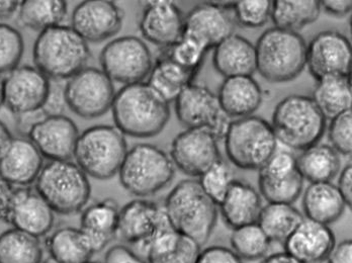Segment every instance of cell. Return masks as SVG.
Returning a JSON list of instances; mask_svg holds the SVG:
<instances>
[{"label":"cell","instance_id":"41","mask_svg":"<svg viewBox=\"0 0 352 263\" xmlns=\"http://www.w3.org/2000/svg\"><path fill=\"white\" fill-rule=\"evenodd\" d=\"M233 170L224 160L220 159L212 164L206 172L199 177V183L204 192L217 205L222 203L234 181Z\"/></svg>","mask_w":352,"mask_h":263},{"label":"cell","instance_id":"32","mask_svg":"<svg viewBox=\"0 0 352 263\" xmlns=\"http://www.w3.org/2000/svg\"><path fill=\"white\" fill-rule=\"evenodd\" d=\"M45 247L58 263H85L94 255L85 233L75 227H61L49 233Z\"/></svg>","mask_w":352,"mask_h":263},{"label":"cell","instance_id":"37","mask_svg":"<svg viewBox=\"0 0 352 263\" xmlns=\"http://www.w3.org/2000/svg\"><path fill=\"white\" fill-rule=\"evenodd\" d=\"M44 247L41 238L16 228L0 234V263H41Z\"/></svg>","mask_w":352,"mask_h":263},{"label":"cell","instance_id":"5","mask_svg":"<svg viewBox=\"0 0 352 263\" xmlns=\"http://www.w3.org/2000/svg\"><path fill=\"white\" fill-rule=\"evenodd\" d=\"M326 121L311 96L292 94L276 104L270 125L278 142L304 151L319 144L325 134Z\"/></svg>","mask_w":352,"mask_h":263},{"label":"cell","instance_id":"19","mask_svg":"<svg viewBox=\"0 0 352 263\" xmlns=\"http://www.w3.org/2000/svg\"><path fill=\"white\" fill-rule=\"evenodd\" d=\"M76 124L67 115H51L35 124L27 138L48 161L71 160L79 137Z\"/></svg>","mask_w":352,"mask_h":263},{"label":"cell","instance_id":"24","mask_svg":"<svg viewBox=\"0 0 352 263\" xmlns=\"http://www.w3.org/2000/svg\"><path fill=\"white\" fill-rule=\"evenodd\" d=\"M336 245L329 226L305 218L283 243L285 251L300 263H324Z\"/></svg>","mask_w":352,"mask_h":263},{"label":"cell","instance_id":"49","mask_svg":"<svg viewBox=\"0 0 352 263\" xmlns=\"http://www.w3.org/2000/svg\"><path fill=\"white\" fill-rule=\"evenodd\" d=\"M340 192L341 196L344 198L346 206L352 207V165L347 164L339 173L338 185H336Z\"/></svg>","mask_w":352,"mask_h":263},{"label":"cell","instance_id":"57","mask_svg":"<svg viewBox=\"0 0 352 263\" xmlns=\"http://www.w3.org/2000/svg\"><path fill=\"white\" fill-rule=\"evenodd\" d=\"M85 263H104L102 262H98V260H90L89 262H85Z\"/></svg>","mask_w":352,"mask_h":263},{"label":"cell","instance_id":"55","mask_svg":"<svg viewBox=\"0 0 352 263\" xmlns=\"http://www.w3.org/2000/svg\"><path fill=\"white\" fill-rule=\"evenodd\" d=\"M3 106V78L0 76V108Z\"/></svg>","mask_w":352,"mask_h":263},{"label":"cell","instance_id":"11","mask_svg":"<svg viewBox=\"0 0 352 263\" xmlns=\"http://www.w3.org/2000/svg\"><path fill=\"white\" fill-rule=\"evenodd\" d=\"M102 70L113 82L124 85L143 82L154 60L148 45L135 36H123L107 43L100 55Z\"/></svg>","mask_w":352,"mask_h":263},{"label":"cell","instance_id":"25","mask_svg":"<svg viewBox=\"0 0 352 263\" xmlns=\"http://www.w3.org/2000/svg\"><path fill=\"white\" fill-rule=\"evenodd\" d=\"M44 164V157L30 139L14 137L0 159V177L18 187H31Z\"/></svg>","mask_w":352,"mask_h":263},{"label":"cell","instance_id":"2","mask_svg":"<svg viewBox=\"0 0 352 263\" xmlns=\"http://www.w3.org/2000/svg\"><path fill=\"white\" fill-rule=\"evenodd\" d=\"M165 214L180 234L201 247L209 241L218 221V206L204 192L197 179L179 181L165 198Z\"/></svg>","mask_w":352,"mask_h":263},{"label":"cell","instance_id":"54","mask_svg":"<svg viewBox=\"0 0 352 263\" xmlns=\"http://www.w3.org/2000/svg\"><path fill=\"white\" fill-rule=\"evenodd\" d=\"M12 139H14V136H12V133L6 127V124L0 121V159L4 155L6 151L8 150Z\"/></svg>","mask_w":352,"mask_h":263},{"label":"cell","instance_id":"13","mask_svg":"<svg viewBox=\"0 0 352 263\" xmlns=\"http://www.w3.org/2000/svg\"><path fill=\"white\" fill-rule=\"evenodd\" d=\"M258 171L259 194L267 203L293 205L302 194L305 181L292 152L276 150Z\"/></svg>","mask_w":352,"mask_h":263},{"label":"cell","instance_id":"12","mask_svg":"<svg viewBox=\"0 0 352 263\" xmlns=\"http://www.w3.org/2000/svg\"><path fill=\"white\" fill-rule=\"evenodd\" d=\"M176 117L186 129H205L224 140L232 119L221 108L218 95L206 85L192 82L175 100Z\"/></svg>","mask_w":352,"mask_h":263},{"label":"cell","instance_id":"47","mask_svg":"<svg viewBox=\"0 0 352 263\" xmlns=\"http://www.w3.org/2000/svg\"><path fill=\"white\" fill-rule=\"evenodd\" d=\"M61 81L51 80L50 91L48 98L43 110L47 115H62L66 106L65 96H64V87L60 84Z\"/></svg>","mask_w":352,"mask_h":263},{"label":"cell","instance_id":"53","mask_svg":"<svg viewBox=\"0 0 352 263\" xmlns=\"http://www.w3.org/2000/svg\"><path fill=\"white\" fill-rule=\"evenodd\" d=\"M261 263H300L299 260H296L291 254L287 251L276 252V253L270 254L263 258Z\"/></svg>","mask_w":352,"mask_h":263},{"label":"cell","instance_id":"30","mask_svg":"<svg viewBox=\"0 0 352 263\" xmlns=\"http://www.w3.org/2000/svg\"><path fill=\"white\" fill-rule=\"evenodd\" d=\"M346 207L333 183H310L302 194V209L307 219L324 225L338 221Z\"/></svg>","mask_w":352,"mask_h":263},{"label":"cell","instance_id":"42","mask_svg":"<svg viewBox=\"0 0 352 263\" xmlns=\"http://www.w3.org/2000/svg\"><path fill=\"white\" fill-rule=\"evenodd\" d=\"M25 51V42L18 30L0 23V74L18 67Z\"/></svg>","mask_w":352,"mask_h":263},{"label":"cell","instance_id":"16","mask_svg":"<svg viewBox=\"0 0 352 263\" xmlns=\"http://www.w3.org/2000/svg\"><path fill=\"white\" fill-rule=\"evenodd\" d=\"M219 141L205 129H186L176 135L170 146L175 168L190 177H199L221 157Z\"/></svg>","mask_w":352,"mask_h":263},{"label":"cell","instance_id":"35","mask_svg":"<svg viewBox=\"0 0 352 263\" xmlns=\"http://www.w3.org/2000/svg\"><path fill=\"white\" fill-rule=\"evenodd\" d=\"M320 14L319 0H276L272 1L270 19L274 27L298 33L315 23Z\"/></svg>","mask_w":352,"mask_h":263},{"label":"cell","instance_id":"18","mask_svg":"<svg viewBox=\"0 0 352 263\" xmlns=\"http://www.w3.org/2000/svg\"><path fill=\"white\" fill-rule=\"evenodd\" d=\"M234 1L203 2L197 4L184 16V35L190 36L214 49L225 38L233 35L236 21L231 16Z\"/></svg>","mask_w":352,"mask_h":263},{"label":"cell","instance_id":"43","mask_svg":"<svg viewBox=\"0 0 352 263\" xmlns=\"http://www.w3.org/2000/svg\"><path fill=\"white\" fill-rule=\"evenodd\" d=\"M272 1L270 0H240L234 1V19L242 27L250 29L263 27L270 19Z\"/></svg>","mask_w":352,"mask_h":263},{"label":"cell","instance_id":"34","mask_svg":"<svg viewBox=\"0 0 352 263\" xmlns=\"http://www.w3.org/2000/svg\"><path fill=\"white\" fill-rule=\"evenodd\" d=\"M316 82L312 98L326 119L351 110V76H326Z\"/></svg>","mask_w":352,"mask_h":263},{"label":"cell","instance_id":"21","mask_svg":"<svg viewBox=\"0 0 352 263\" xmlns=\"http://www.w3.org/2000/svg\"><path fill=\"white\" fill-rule=\"evenodd\" d=\"M164 209L153 201L136 198L120 209L117 238L142 254L157 228Z\"/></svg>","mask_w":352,"mask_h":263},{"label":"cell","instance_id":"36","mask_svg":"<svg viewBox=\"0 0 352 263\" xmlns=\"http://www.w3.org/2000/svg\"><path fill=\"white\" fill-rule=\"evenodd\" d=\"M305 219L300 209L292 204L268 203L259 215V227L270 242L283 243Z\"/></svg>","mask_w":352,"mask_h":263},{"label":"cell","instance_id":"56","mask_svg":"<svg viewBox=\"0 0 352 263\" xmlns=\"http://www.w3.org/2000/svg\"><path fill=\"white\" fill-rule=\"evenodd\" d=\"M41 263H58L57 262H55V260H53V258H51L50 256H48L47 258H44V260L41 262Z\"/></svg>","mask_w":352,"mask_h":263},{"label":"cell","instance_id":"44","mask_svg":"<svg viewBox=\"0 0 352 263\" xmlns=\"http://www.w3.org/2000/svg\"><path fill=\"white\" fill-rule=\"evenodd\" d=\"M328 138L331 143V146L340 155H351L352 108L331 119L328 128Z\"/></svg>","mask_w":352,"mask_h":263},{"label":"cell","instance_id":"38","mask_svg":"<svg viewBox=\"0 0 352 263\" xmlns=\"http://www.w3.org/2000/svg\"><path fill=\"white\" fill-rule=\"evenodd\" d=\"M67 10L64 0H23L19 4V21L23 27L42 32L62 25Z\"/></svg>","mask_w":352,"mask_h":263},{"label":"cell","instance_id":"45","mask_svg":"<svg viewBox=\"0 0 352 263\" xmlns=\"http://www.w3.org/2000/svg\"><path fill=\"white\" fill-rule=\"evenodd\" d=\"M197 263H243V260L231 248L212 245L201 250Z\"/></svg>","mask_w":352,"mask_h":263},{"label":"cell","instance_id":"22","mask_svg":"<svg viewBox=\"0 0 352 263\" xmlns=\"http://www.w3.org/2000/svg\"><path fill=\"white\" fill-rule=\"evenodd\" d=\"M184 16L175 2L167 0L146 2L139 21L141 35L161 49L167 48L182 38Z\"/></svg>","mask_w":352,"mask_h":263},{"label":"cell","instance_id":"29","mask_svg":"<svg viewBox=\"0 0 352 263\" xmlns=\"http://www.w3.org/2000/svg\"><path fill=\"white\" fill-rule=\"evenodd\" d=\"M212 50L214 69L225 78L252 76L256 71L255 45L241 35L234 33Z\"/></svg>","mask_w":352,"mask_h":263},{"label":"cell","instance_id":"17","mask_svg":"<svg viewBox=\"0 0 352 263\" xmlns=\"http://www.w3.org/2000/svg\"><path fill=\"white\" fill-rule=\"evenodd\" d=\"M124 10L109 0H85L71 16V27L87 43L115 37L123 27Z\"/></svg>","mask_w":352,"mask_h":263},{"label":"cell","instance_id":"9","mask_svg":"<svg viewBox=\"0 0 352 263\" xmlns=\"http://www.w3.org/2000/svg\"><path fill=\"white\" fill-rule=\"evenodd\" d=\"M224 141L227 157L240 170H261L278 150L272 125L256 115L231 121Z\"/></svg>","mask_w":352,"mask_h":263},{"label":"cell","instance_id":"4","mask_svg":"<svg viewBox=\"0 0 352 263\" xmlns=\"http://www.w3.org/2000/svg\"><path fill=\"white\" fill-rule=\"evenodd\" d=\"M36 190L58 215L81 213L91 196L89 177L72 160H56L44 164Z\"/></svg>","mask_w":352,"mask_h":263},{"label":"cell","instance_id":"28","mask_svg":"<svg viewBox=\"0 0 352 263\" xmlns=\"http://www.w3.org/2000/svg\"><path fill=\"white\" fill-rule=\"evenodd\" d=\"M217 95L224 113L235 119L253 115L263 100V89L252 76L225 78Z\"/></svg>","mask_w":352,"mask_h":263},{"label":"cell","instance_id":"26","mask_svg":"<svg viewBox=\"0 0 352 263\" xmlns=\"http://www.w3.org/2000/svg\"><path fill=\"white\" fill-rule=\"evenodd\" d=\"M120 209L117 201L107 198L85 207L81 211L79 228L85 233L94 254L102 251L117 238Z\"/></svg>","mask_w":352,"mask_h":263},{"label":"cell","instance_id":"15","mask_svg":"<svg viewBox=\"0 0 352 263\" xmlns=\"http://www.w3.org/2000/svg\"><path fill=\"white\" fill-rule=\"evenodd\" d=\"M50 83L51 79L35 66L19 65L3 78V106L16 115L41 110Z\"/></svg>","mask_w":352,"mask_h":263},{"label":"cell","instance_id":"20","mask_svg":"<svg viewBox=\"0 0 352 263\" xmlns=\"http://www.w3.org/2000/svg\"><path fill=\"white\" fill-rule=\"evenodd\" d=\"M55 213L36 188L18 187L8 209L6 224L42 238L52 231Z\"/></svg>","mask_w":352,"mask_h":263},{"label":"cell","instance_id":"52","mask_svg":"<svg viewBox=\"0 0 352 263\" xmlns=\"http://www.w3.org/2000/svg\"><path fill=\"white\" fill-rule=\"evenodd\" d=\"M21 1L16 0H0V19L12 18L19 12Z\"/></svg>","mask_w":352,"mask_h":263},{"label":"cell","instance_id":"1","mask_svg":"<svg viewBox=\"0 0 352 263\" xmlns=\"http://www.w3.org/2000/svg\"><path fill=\"white\" fill-rule=\"evenodd\" d=\"M113 123L124 136H157L170 119V106L146 81L124 85L111 106Z\"/></svg>","mask_w":352,"mask_h":263},{"label":"cell","instance_id":"7","mask_svg":"<svg viewBox=\"0 0 352 263\" xmlns=\"http://www.w3.org/2000/svg\"><path fill=\"white\" fill-rule=\"evenodd\" d=\"M175 170L169 154L155 145L140 143L126 152L118 174L126 192L146 198L170 185Z\"/></svg>","mask_w":352,"mask_h":263},{"label":"cell","instance_id":"23","mask_svg":"<svg viewBox=\"0 0 352 263\" xmlns=\"http://www.w3.org/2000/svg\"><path fill=\"white\" fill-rule=\"evenodd\" d=\"M201 250L195 241L173 228L164 211L142 255L147 263H197Z\"/></svg>","mask_w":352,"mask_h":263},{"label":"cell","instance_id":"33","mask_svg":"<svg viewBox=\"0 0 352 263\" xmlns=\"http://www.w3.org/2000/svg\"><path fill=\"white\" fill-rule=\"evenodd\" d=\"M341 155L331 145L316 144L297 157L298 170L310 183H332L341 171Z\"/></svg>","mask_w":352,"mask_h":263},{"label":"cell","instance_id":"50","mask_svg":"<svg viewBox=\"0 0 352 263\" xmlns=\"http://www.w3.org/2000/svg\"><path fill=\"white\" fill-rule=\"evenodd\" d=\"M321 10L337 18H343L351 14L352 8L351 0H324L320 1Z\"/></svg>","mask_w":352,"mask_h":263},{"label":"cell","instance_id":"48","mask_svg":"<svg viewBox=\"0 0 352 263\" xmlns=\"http://www.w3.org/2000/svg\"><path fill=\"white\" fill-rule=\"evenodd\" d=\"M16 187V185L0 177V222L2 223L6 224L8 221V209Z\"/></svg>","mask_w":352,"mask_h":263},{"label":"cell","instance_id":"31","mask_svg":"<svg viewBox=\"0 0 352 263\" xmlns=\"http://www.w3.org/2000/svg\"><path fill=\"white\" fill-rule=\"evenodd\" d=\"M199 72L186 69L160 51L146 82L168 104L175 102L184 87L195 82Z\"/></svg>","mask_w":352,"mask_h":263},{"label":"cell","instance_id":"10","mask_svg":"<svg viewBox=\"0 0 352 263\" xmlns=\"http://www.w3.org/2000/svg\"><path fill=\"white\" fill-rule=\"evenodd\" d=\"M115 95L113 80L100 68L90 66L71 76L64 85L66 106L83 119L106 115L113 106Z\"/></svg>","mask_w":352,"mask_h":263},{"label":"cell","instance_id":"3","mask_svg":"<svg viewBox=\"0 0 352 263\" xmlns=\"http://www.w3.org/2000/svg\"><path fill=\"white\" fill-rule=\"evenodd\" d=\"M89 58L88 43L71 25L44 30L34 44L35 67L51 80H67L87 67Z\"/></svg>","mask_w":352,"mask_h":263},{"label":"cell","instance_id":"46","mask_svg":"<svg viewBox=\"0 0 352 263\" xmlns=\"http://www.w3.org/2000/svg\"><path fill=\"white\" fill-rule=\"evenodd\" d=\"M104 263H147L134 249L124 244L111 246L104 256Z\"/></svg>","mask_w":352,"mask_h":263},{"label":"cell","instance_id":"8","mask_svg":"<svg viewBox=\"0 0 352 263\" xmlns=\"http://www.w3.org/2000/svg\"><path fill=\"white\" fill-rule=\"evenodd\" d=\"M128 150L126 137L116 126L96 125L79 134L73 158L88 177L107 181L119 173Z\"/></svg>","mask_w":352,"mask_h":263},{"label":"cell","instance_id":"27","mask_svg":"<svg viewBox=\"0 0 352 263\" xmlns=\"http://www.w3.org/2000/svg\"><path fill=\"white\" fill-rule=\"evenodd\" d=\"M261 198V194L250 183L234 179L218 206L225 225L234 230L257 223L263 207Z\"/></svg>","mask_w":352,"mask_h":263},{"label":"cell","instance_id":"14","mask_svg":"<svg viewBox=\"0 0 352 263\" xmlns=\"http://www.w3.org/2000/svg\"><path fill=\"white\" fill-rule=\"evenodd\" d=\"M352 48L346 36L324 31L307 44L306 67L315 80L326 76H351Z\"/></svg>","mask_w":352,"mask_h":263},{"label":"cell","instance_id":"51","mask_svg":"<svg viewBox=\"0 0 352 263\" xmlns=\"http://www.w3.org/2000/svg\"><path fill=\"white\" fill-rule=\"evenodd\" d=\"M326 263H352V241L351 239L335 245Z\"/></svg>","mask_w":352,"mask_h":263},{"label":"cell","instance_id":"39","mask_svg":"<svg viewBox=\"0 0 352 263\" xmlns=\"http://www.w3.org/2000/svg\"><path fill=\"white\" fill-rule=\"evenodd\" d=\"M230 242L231 249L242 260L248 262L263 260L272 245L270 239L257 223L232 230Z\"/></svg>","mask_w":352,"mask_h":263},{"label":"cell","instance_id":"40","mask_svg":"<svg viewBox=\"0 0 352 263\" xmlns=\"http://www.w3.org/2000/svg\"><path fill=\"white\" fill-rule=\"evenodd\" d=\"M163 53L186 69L199 72L209 49L190 36L182 34V38L171 46L161 49Z\"/></svg>","mask_w":352,"mask_h":263},{"label":"cell","instance_id":"6","mask_svg":"<svg viewBox=\"0 0 352 263\" xmlns=\"http://www.w3.org/2000/svg\"><path fill=\"white\" fill-rule=\"evenodd\" d=\"M255 51L256 71L268 82H289L306 68L307 43L299 33L276 27L266 30Z\"/></svg>","mask_w":352,"mask_h":263}]
</instances>
